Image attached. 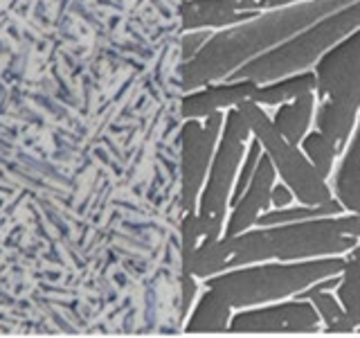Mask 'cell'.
I'll list each match as a JSON object with an SVG mask.
<instances>
[{
  "instance_id": "cell-1",
  "label": "cell",
  "mask_w": 360,
  "mask_h": 338,
  "mask_svg": "<svg viewBox=\"0 0 360 338\" xmlns=\"http://www.w3.org/2000/svg\"><path fill=\"white\" fill-rule=\"evenodd\" d=\"M358 237L345 234L340 217H318L307 221L262 225V230L248 232L243 237H228V242L207 248L210 262L200 273L214 268L262 262V259H300L313 255L345 253L356 246Z\"/></svg>"
},
{
  "instance_id": "cell-2",
  "label": "cell",
  "mask_w": 360,
  "mask_h": 338,
  "mask_svg": "<svg viewBox=\"0 0 360 338\" xmlns=\"http://www.w3.org/2000/svg\"><path fill=\"white\" fill-rule=\"evenodd\" d=\"M313 73L315 124L342 154L360 113V27L326 50Z\"/></svg>"
},
{
  "instance_id": "cell-3",
  "label": "cell",
  "mask_w": 360,
  "mask_h": 338,
  "mask_svg": "<svg viewBox=\"0 0 360 338\" xmlns=\"http://www.w3.org/2000/svg\"><path fill=\"white\" fill-rule=\"evenodd\" d=\"M345 262L347 259L342 257H329L304 264L257 266L223 275L214 280L212 287L234 307H252V304L292 296L324 277L338 275L345 268Z\"/></svg>"
},
{
  "instance_id": "cell-4",
  "label": "cell",
  "mask_w": 360,
  "mask_h": 338,
  "mask_svg": "<svg viewBox=\"0 0 360 338\" xmlns=\"http://www.w3.org/2000/svg\"><path fill=\"white\" fill-rule=\"evenodd\" d=\"M239 111L243 113V120L252 138L262 142V149L273 161L275 172L284 178V183L290 187L295 199H300L304 206H322V203L333 199L329 185H326V178L297 149V144H290L273 127V120L266 115L262 106L255 104V101H243V104H239Z\"/></svg>"
},
{
  "instance_id": "cell-5",
  "label": "cell",
  "mask_w": 360,
  "mask_h": 338,
  "mask_svg": "<svg viewBox=\"0 0 360 338\" xmlns=\"http://www.w3.org/2000/svg\"><path fill=\"white\" fill-rule=\"evenodd\" d=\"M250 135L252 133L243 120V113L239 111V106H234L228 115V127H225V133H223V142H221L217 163H214V172L210 178V189L205 194V206H202V221L207 225L210 239H214L219 232L236 167H239V161L245 151V140L250 138Z\"/></svg>"
},
{
  "instance_id": "cell-6",
  "label": "cell",
  "mask_w": 360,
  "mask_h": 338,
  "mask_svg": "<svg viewBox=\"0 0 360 338\" xmlns=\"http://www.w3.org/2000/svg\"><path fill=\"white\" fill-rule=\"evenodd\" d=\"M320 313L313 302L295 298L286 304L252 309L236 313L232 318V332H290V334H311L320 330Z\"/></svg>"
},
{
  "instance_id": "cell-7",
  "label": "cell",
  "mask_w": 360,
  "mask_h": 338,
  "mask_svg": "<svg viewBox=\"0 0 360 338\" xmlns=\"http://www.w3.org/2000/svg\"><path fill=\"white\" fill-rule=\"evenodd\" d=\"M275 165L273 161L264 154L259 158L257 169L248 183L245 192L241 199L234 203V212L228 223V237H234L243 232L245 228H250L252 223H257L259 214L266 212L270 208V192L275 185Z\"/></svg>"
},
{
  "instance_id": "cell-8",
  "label": "cell",
  "mask_w": 360,
  "mask_h": 338,
  "mask_svg": "<svg viewBox=\"0 0 360 338\" xmlns=\"http://www.w3.org/2000/svg\"><path fill=\"white\" fill-rule=\"evenodd\" d=\"M333 192L345 210L360 214V113L342 151V161L338 165Z\"/></svg>"
},
{
  "instance_id": "cell-9",
  "label": "cell",
  "mask_w": 360,
  "mask_h": 338,
  "mask_svg": "<svg viewBox=\"0 0 360 338\" xmlns=\"http://www.w3.org/2000/svg\"><path fill=\"white\" fill-rule=\"evenodd\" d=\"M259 14V5L252 0H200L191 5L189 25H230L255 18Z\"/></svg>"
},
{
  "instance_id": "cell-10",
  "label": "cell",
  "mask_w": 360,
  "mask_h": 338,
  "mask_svg": "<svg viewBox=\"0 0 360 338\" xmlns=\"http://www.w3.org/2000/svg\"><path fill=\"white\" fill-rule=\"evenodd\" d=\"M315 118V93H307L286 104H279L275 111L273 127L284 135L290 144H300L304 135L309 133V127Z\"/></svg>"
},
{
  "instance_id": "cell-11",
  "label": "cell",
  "mask_w": 360,
  "mask_h": 338,
  "mask_svg": "<svg viewBox=\"0 0 360 338\" xmlns=\"http://www.w3.org/2000/svg\"><path fill=\"white\" fill-rule=\"evenodd\" d=\"M255 82H248V79H234L228 86H219V88H210L207 93L191 97L189 101V111L191 115H205L210 111L217 108H228V106H239L243 101H252L257 93Z\"/></svg>"
},
{
  "instance_id": "cell-12",
  "label": "cell",
  "mask_w": 360,
  "mask_h": 338,
  "mask_svg": "<svg viewBox=\"0 0 360 338\" xmlns=\"http://www.w3.org/2000/svg\"><path fill=\"white\" fill-rule=\"evenodd\" d=\"M307 93H315V73H297L264 86L259 84L252 101L259 106H279Z\"/></svg>"
},
{
  "instance_id": "cell-13",
  "label": "cell",
  "mask_w": 360,
  "mask_h": 338,
  "mask_svg": "<svg viewBox=\"0 0 360 338\" xmlns=\"http://www.w3.org/2000/svg\"><path fill=\"white\" fill-rule=\"evenodd\" d=\"M295 298L313 302V307L318 309L320 320L326 325V332L329 334H349V332L356 330V327L352 325V320L347 318L342 304L338 302L335 296H331L326 289H318L315 284H311L309 289L300 291Z\"/></svg>"
},
{
  "instance_id": "cell-14",
  "label": "cell",
  "mask_w": 360,
  "mask_h": 338,
  "mask_svg": "<svg viewBox=\"0 0 360 338\" xmlns=\"http://www.w3.org/2000/svg\"><path fill=\"white\" fill-rule=\"evenodd\" d=\"M345 277L340 280V289H338V298L347 313V318L352 320L354 327L360 325V246H354L352 257L345 262L342 268Z\"/></svg>"
},
{
  "instance_id": "cell-15",
  "label": "cell",
  "mask_w": 360,
  "mask_h": 338,
  "mask_svg": "<svg viewBox=\"0 0 360 338\" xmlns=\"http://www.w3.org/2000/svg\"><path fill=\"white\" fill-rule=\"evenodd\" d=\"M302 149H304V156L309 158L311 165L318 169V172L329 180L331 174H333V167H335V158H338V149L335 144L326 138L322 131H309L304 135V140L300 142Z\"/></svg>"
},
{
  "instance_id": "cell-16",
  "label": "cell",
  "mask_w": 360,
  "mask_h": 338,
  "mask_svg": "<svg viewBox=\"0 0 360 338\" xmlns=\"http://www.w3.org/2000/svg\"><path fill=\"white\" fill-rule=\"evenodd\" d=\"M230 302L219 291L207 293L202 300L198 315L191 323V330H228Z\"/></svg>"
},
{
  "instance_id": "cell-17",
  "label": "cell",
  "mask_w": 360,
  "mask_h": 338,
  "mask_svg": "<svg viewBox=\"0 0 360 338\" xmlns=\"http://www.w3.org/2000/svg\"><path fill=\"white\" fill-rule=\"evenodd\" d=\"M264 156V149H262V142H259L257 138L250 142V149H248V156H245V165L241 169V174H239V180H236V187H234V196H232V203H236L241 199V194L245 192L248 183H250V178L255 174V169H257V163H259V158Z\"/></svg>"
},
{
  "instance_id": "cell-18",
  "label": "cell",
  "mask_w": 360,
  "mask_h": 338,
  "mask_svg": "<svg viewBox=\"0 0 360 338\" xmlns=\"http://www.w3.org/2000/svg\"><path fill=\"white\" fill-rule=\"evenodd\" d=\"M292 199H295V194H292L288 185H273V192H270V206L288 208Z\"/></svg>"
},
{
  "instance_id": "cell-19",
  "label": "cell",
  "mask_w": 360,
  "mask_h": 338,
  "mask_svg": "<svg viewBox=\"0 0 360 338\" xmlns=\"http://www.w3.org/2000/svg\"><path fill=\"white\" fill-rule=\"evenodd\" d=\"M295 3H307V0H257L259 11H264V9H277V7H286V5H295Z\"/></svg>"
}]
</instances>
